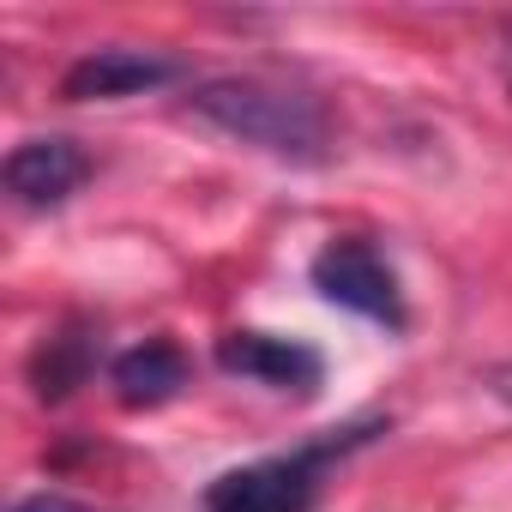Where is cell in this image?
Here are the masks:
<instances>
[{"instance_id": "obj_7", "label": "cell", "mask_w": 512, "mask_h": 512, "mask_svg": "<svg viewBox=\"0 0 512 512\" xmlns=\"http://www.w3.org/2000/svg\"><path fill=\"white\" fill-rule=\"evenodd\" d=\"M109 380H115V398H121L127 410H151V404H163V398H175V392L187 386V356H181L175 344L151 338V344L115 356Z\"/></svg>"}, {"instance_id": "obj_8", "label": "cell", "mask_w": 512, "mask_h": 512, "mask_svg": "<svg viewBox=\"0 0 512 512\" xmlns=\"http://www.w3.org/2000/svg\"><path fill=\"white\" fill-rule=\"evenodd\" d=\"M31 380H37V398H67L85 380V338H49L31 362Z\"/></svg>"}, {"instance_id": "obj_1", "label": "cell", "mask_w": 512, "mask_h": 512, "mask_svg": "<svg viewBox=\"0 0 512 512\" xmlns=\"http://www.w3.org/2000/svg\"><path fill=\"white\" fill-rule=\"evenodd\" d=\"M187 109L199 121H211L217 133H229L241 145H260L272 157H290V163L326 157V109L308 91L266 85V79H211L187 97Z\"/></svg>"}, {"instance_id": "obj_9", "label": "cell", "mask_w": 512, "mask_h": 512, "mask_svg": "<svg viewBox=\"0 0 512 512\" xmlns=\"http://www.w3.org/2000/svg\"><path fill=\"white\" fill-rule=\"evenodd\" d=\"M13 512H97V506H79V500H67V494H31V500H19Z\"/></svg>"}, {"instance_id": "obj_4", "label": "cell", "mask_w": 512, "mask_h": 512, "mask_svg": "<svg viewBox=\"0 0 512 512\" xmlns=\"http://www.w3.org/2000/svg\"><path fill=\"white\" fill-rule=\"evenodd\" d=\"M217 368L241 374V380H260V386H278V392H302V398H314L320 380H326L320 350H308L296 338H272V332H229V338H217Z\"/></svg>"}, {"instance_id": "obj_10", "label": "cell", "mask_w": 512, "mask_h": 512, "mask_svg": "<svg viewBox=\"0 0 512 512\" xmlns=\"http://www.w3.org/2000/svg\"><path fill=\"white\" fill-rule=\"evenodd\" d=\"M482 386H488V392H494L500 404H512V362H500V368H488V374H482Z\"/></svg>"}, {"instance_id": "obj_2", "label": "cell", "mask_w": 512, "mask_h": 512, "mask_svg": "<svg viewBox=\"0 0 512 512\" xmlns=\"http://www.w3.org/2000/svg\"><path fill=\"white\" fill-rule=\"evenodd\" d=\"M356 440H362V428H344V434L314 440L302 452L241 464V470H229V476H217L205 488V512H308L314 506V488H320V470L338 452H350Z\"/></svg>"}, {"instance_id": "obj_6", "label": "cell", "mask_w": 512, "mask_h": 512, "mask_svg": "<svg viewBox=\"0 0 512 512\" xmlns=\"http://www.w3.org/2000/svg\"><path fill=\"white\" fill-rule=\"evenodd\" d=\"M7 193L31 211L43 205H61L67 193H79V181L91 175V157L73 145V139H25L7 151Z\"/></svg>"}, {"instance_id": "obj_3", "label": "cell", "mask_w": 512, "mask_h": 512, "mask_svg": "<svg viewBox=\"0 0 512 512\" xmlns=\"http://www.w3.org/2000/svg\"><path fill=\"white\" fill-rule=\"evenodd\" d=\"M314 290L362 320H380V326H404V302H398V278L392 266L368 241H332L314 253Z\"/></svg>"}, {"instance_id": "obj_5", "label": "cell", "mask_w": 512, "mask_h": 512, "mask_svg": "<svg viewBox=\"0 0 512 512\" xmlns=\"http://www.w3.org/2000/svg\"><path fill=\"white\" fill-rule=\"evenodd\" d=\"M181 79V67L169 55H145V49H91L85 61L67 67L61 97L67 103H115V97H139Z\"/></svg>"}]
</instances>
